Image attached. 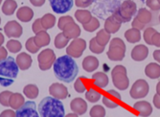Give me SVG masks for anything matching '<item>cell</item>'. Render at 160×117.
<instances>
[{
    "mask_svg": "<svg viewBox=\"0 0 160 117\" xmlns=\"http://www.w3.org/2000/svg\"><path fill=\"white\" fill-rule=\"evenodd\" d=\"M53 70L58 80L68 84L73 82L79 73L78 64L74 58L68 55L58 58L53 64Z\"/></svg>",
    "mask_w": 160,
    "mask_h": 117,
    "instance_id": "1",
    "label": "cell"
},
{
    "mask_svg": "<svg viewBox=\"0 0 160 117\" xmlns=\"http://www.w3.org/2000/svg\"><path fill=\"white\" fill-rule=\"evenodd\" d=\"M38 113L40 117H64L65 111L62 100L52 96L45 97L38 104Z\"/></svg>",
    "mask_w": 160,
    "mask_h": 117,
    "instance_id": "2",
    "label": "cell"
},
{
    "mask_svg": "<svg viewBox=\"0 0 160 117\" xmlns=\"http://www.w3.org/2000/svg\"><path fill=\"white\" fill-rule=\"evenodd\" d=\"M18 66L12 57L0 61V85L4 87L13 84L18 74Z\"/></svg>",
    "mask_w": 160,
    "mask_h": 117,
    "instance_id": "3",
    "label": "cell"
},
{
    "mask_svg": "<svg viewBox=\"0 0 160 117\" xmlns=\"http://www.w3.org/2000/svg\"><path fill=\"white\" fill-rule=\"evenodd\" d=\"M137 13L136 4L132 0H125V1L113 12V16L121 23H127L132 20Z\"/></svg>",
    "mask_w": 160,
    "mask_h": 117,
    "instance_id": "4",
    "label": "cell"
},
{
    "mask_svg": "<svg viewBox=\"0 0 160 117\" xmlns=\"http://www.w3.org/2000/svg\"><path fill=\"white\" fill-rule=\"evenodd\" d=\"M108 58L113 62L123 61L126 55V44L120 38H114L109 43V48L107 53Z\"/></svg>",
    "mask_w": 160,
    "mask_h": 117,
    "instance_id": "5",
    "label": "cell"
},
{
    "mask_svg": "<svg viewBox=\"0 0 160 117\" xmlns=\"http://www.w3.org/2000/svg\"><path fill=\"white\" fill-rule=\"evenodd\" d=\"M111 78L114 86L119 90H126L129 85L127 75V68L124 65H116L111 71Z\"/></svg>",
    "mask_w": 160,
    "mask_h": 117,
    "instance_id": "6",
    "label": "cell"
},
{
    "mask_svg": "<svg viewBox=\"0 0 160 117\" xmlns=\"http://www.w3.org/2000/svg\"><path fill=\"white\" fill-rule=\"evenodd\" d=\"M56 60H57L56 54L52 49L48 48L42 50L38 56V63L39 69L42 71L49 70L53 66Z\"/></svg>",
    "mask_w": 160,
    "mask_h": 117,
    "instance_id": "7",
    "label": "cell"
},
{
    "mask_svg": "<svg viewBox=\"0 0 160 117\" xmlns=\"http://www.w3.org/2000/svg\"><path fill=\"white\" fill-rule=\"evenodd\" d=\"M86 49V42L83 38H75L72 40L66 47V55L73 58H78L82 57Z\"/></svg>",
    "mask_w": 160,
    "mask_h": 117,
    "instance_id": "8",
    "label": "cell"
},
{
    "mask_svg": "<svg viewBox=\"0 0 160 117\" xmlns=\"http://www.w3.org/2000/svg\"><path fill=\"white\" fill-rule=\"evenodd\" d=\"M150 90V85L147 81L143 79H139L134 82L132 89H130L129 94L132 99H142L145 98Z\"/></svg>",
    "mask_w": 160,
    "mask_h": 117,
    "instance_id": "9",
    "label": "cell"
},
{
    "mask_svg": "<svg viewBox=\"0 0 160 117\" xmlns=\"http://www.w3.org/2000/svg\"><path fill=\"white\" fill-rule=\"evenodd\" d=\"M16 117H40L34 101L25 102V104L16 111Z\"/></svg>",
    "mask_w": 160,
    "mask_h": 117,
    "instance_id": "10",
    "label": "cell"
},
{
    "mask_svg": "<svg viewBox=\"0 0 160 117\" xmlns=\"http://www.w3.org/2000/svg\"><path fill=\"white\" fill-rule=\"evenodd\" d=\"M103 104L108 109H115L119 107V102L121 101V95L118 91L109 89L107 91L106 95L102 97Z\"/></svg>",
    "mask_w": 160,
    "mask_h": 117,
    "instance_id": "11",
    "label": "cell"
},
{
    "mask_svg": "<svg viewBox=\"0 0 160 117\" xmlns=\"http://www.w3.org/2000/svg\"><path fill=\"white\" fill-rule=\"evenodd\" d=\"M51 8L56 13H65L74 5L73 0H49Z\"/></svg>",
    "mask_w": 160,
    "mask_h": 117,
    "instance_id": "12",
    "label": "cell"
},
{
    "mask_svg": "<svg viewBox=\"0 0 160 117\" xmlns=\"http://www.w3.org/2000/svg\"><path fill=\"white\" fill-rule=\"evenodd\" d=\"M4 32L6 36L10 38H18L22 36L23 28L18 21L11 20V21H8L6 25L4 26Z\"/></svg>",
    "mask_w": 160,
    "mask_h": 117,
    "instance_id": "13",
    "label": "cell"
},
{
    "mask_svg": "<svg viewBox=\"0 0 160 117\" xmlns=\"http://www.w3.org/2000/svg\"><path fill=\"white\" fill-rule=\"evenodd\" d=\"M49 93L52 97L59 100H63L68 97V89L67 87L60 83H54L49 87Z\"/></svg>",
    "mask_w": 160,
    "mask_h": 117,
    "instance_id": "14",
    "label": "cell"
},
{
    "mask_svg": "<svg viewBox=\"0 0 160 117\" xmlns=\"http://www.w3.org/2000/svg\"><path fill=\"white\" fill-rule=\"evenodd\" d=\"M132 109L139 113L141 117H149L152 113V107L147 101H138L133 104Z\"/></svg>",
    "mask_w": 160,
    "mask_h": 117,
    "instance_id": "15",
    "label": "cell"
},
{
    "mask_svg": "<svg viewBox=\"0 0 160 117\" xmlns=\"http://www.w3.org/2000/svg\"><path fill=\"white\" fill-rule=\"evenodd\" d=\"M62 34L69 39H75L81 36V28L75 21L71 22L64 27Z\"/></svg>",
    "mask_w": 160,
    "mask_h": 117,
    "instance_id": "16",
    "label": "cell"
},
{
    "mask_svg": "<svg viewBox=\"0 0 160 117\" xmlns=\"http://www.w3.org/2000/svg\"><path fill=\"white\" fill-rule=\"evenodd\" d=\"M149 55V49L146 45L138 44L132 51V58L135 62H142L146 60Z\"/></svg>",
    "mask_w": 160,
    "mask_h": 117,
    "instance_id": "17",
    "label": "cell"
},
{
    "mask_svg": "<svg viewBox=\"0 0 160 117\" xmlns=\"http://www.w3.org/2000/svg\"><path fill=\"white\" fill-rule=\"evenodd\" d=\"M71 110L78 115H83L87 110V103L82 98H75L70 103Z\"/></svg>",
    "mask_w": 160,
    "mask_h": 117,
    "instance_id": "18",
    "label": "cell"
},
{
    "mask_svg": "<svg viewBox=\"0 0 160 117\" xmlns=\"http://www.w3.org/2000/svg\"><path fill=\"white\" fill-rule=\"evenodd\" d=\"M16 62L19 69L21 70H27L31 67L32 63H33V58L32 57L26 52H22L18 55L16 58Z\"/></svg>",
    "mask_w": 160,
    "mask_h": 117,
    "instance_id": "19",
    "label": "cell"
},
{
    "mask_svg": "<svg viewBox=\"0 0 160 117\" xmlns=\"http://www.w3.org/2000/svg\"><path fill=\"white\" fill-rule=\"evenodd\" d=\"M121 25L122 23L119 22L117 19L115 18V17L113 16H110L107 18V20L105 21V24H104V29L108 33V34H115L117 33L120 28H121Z\"/></svg>",
    "mask_w": 160,
    "mask_h": 117,
    "instance_id": "20",
    "label": "cell"
},
{
    "mask_svg": "<svg viewBox=\"0 0 160 117\" xmlns=\"http://www.w3.org/2000/svg\"><path fill=\"white\" fill-rule=\"evenodd\" d=\"M82 64L86 72H93L99 67V60L94 56H87L83 58Z\"/></svg>",
    "mask_w": 160,
    "mask_h": 117,
    "instance_id": "21",
    "label": "cell"
},
{
    "mask_svg": "<svg viewBox=\"0 0 160 117\" xmlns=\"http://www.w3.org/2000/svg\"><path fill=\"white\" fill-rule=\"evenodd\" d=\"M17 18L22 22H29L34 18V12L30 7L23 6L18 10Z\"/></svg>",
    "mask_w": 160,
    "mask_h": 117,
    "instance_id": "22",
    "label": "cell"
},
{
    "mask_svg": "<svg viewBox=\"0 0 160 117\" xmlns=\"http://www.w3.org/2000/svg\"><path fill=\"white\" fill-rule=\"evenodd\" d=\"M92 80L93 84L95 86L100 87V89H105L107 85L108 84V77L106 73L104 72H96L92 75Z\"/></svg>",
    "mask_w": 160,
    "mask_h": 117,
    "instance_id": "23",
    "label": "cell"
},
{
    "mask_svg": "<svg viewBox=\"0 0 160 117\" xmlns=\"http://www.w3.org/2000/svg\"><path fill=\"white\" fill-rule=\"evenodd\" d=\"M34 39H35V43L38 48H42V47L47 46L51 41L50 36L45 30L36 34V36L34 37Z\"/></svg>",
    "mask_w": 160,
    "mask_h": 117,
    "instance_id": "24",
    "label": "cell"
},
{
    "mask_svg": "<svg viewBox=\"0 0 160 117\" xmlns=\"http://www.w3.org/2000/svg\"><path fill=\"white\" fill-rule=\"evenodd\" d=\"M145 74L150 79L160 78V64L157 63H151L145 67Z\"/></svg>",
    "mask_w": 160,
    "mask_h": 117,
    "instance_id": "25",
    "label": "cell"
},
{
    "mask_svg": "<svg viewBox=\"0 0 160 117\" xmlns=\"http://www.w3.org/2000/svg\"><path fill=\"white\" fill-rule=\"evenodd\" d=\"M141 23L145 24V25H148L149 23L152 22V13L147 10V9H145V8H141L138 10L137 12V14H136V17H135Z\"/></svg>",
    "mask_w": 160,
    "mask_h": 117,
    "instance_id": "26",
    "label": "cell"
},
{
    "mask_svg": "<svg viewBox=\"0 0 160 117\" xmlns=\"http://www.w3.org/2000/svg\"><path fill=\"white\" fill-rule=\"evenodd\" d=\"M25 104V99L20 93H12L10 98V107L12 109L18 110Z\"/></svg>",
    "mask_w": 160,
    "mask_h": 117,
    "instance_id": "27",
    "label": "cell"
},
{
    "mask_svg": "<svg viewBox=\"0 0 160 117\" xmlns=\"http://www.w3.org/2000/svg\"><path fill=\"white\" fill-rule=\"evenodd\" d=\"M75 18H76V20H78L81 24L83 25V24L88 23L91 20L92 16L89 11L80 9L75 12Z\"/></svg>",
    "mask_w": 160,
    "mask_h": 117,
    "instance_id": "28",
    "label": "cell"
},
{
    "mask_svg": "<svg viewBox=\"0 0 160 117\" xmlns=\"http://www.w3.org/2000/svg\"><path fill=\"white\" fill-rule=\"evenodd\" d=\"M125 38L129 43H137L141 39V32L138 29H128L125 33Z\"/></svg>",
    "mask_w": 160,
    "mask_h": 117,
    "instance_id": "29",
    "label": "cell"
},
{
    "mask_svg": "<svg viewBox=\"0 0 160 117\" xmlns=\"http://www.w3.org/2000/svg\"><path fill=\"white\" fill-rule=\"evenodd\" d=\"M23 93L29 99H36L38 96L39 90H38V87L36 84H27L26 86H24Z\"/></svg>",
    "mask_w": 160,
    "mask_h": 117,
    "instance_id": "30",
    "label": "cell"
},
{
    "mask_svg": "<svg viewBox=\"0 0 160 117\" xmlns=\"http://www.w3.org/2000/svg\"><path fill=\"white\" fill-rule=\"evenodd\" d=\"M18 9V3L14 0H6L2 5V12L6 16H12Z\"/></svg>",
    "mask_w": 160,
    "mask_h": 117,
    "instance_id": "31",
    "label": "cell"
},
{
    "mask_svg": "<svg viewBox=\"0 0 160 117\" xmlns=\"http://www.w3.org/2000/svg\"><path fill=\"white\" fill-rule=\"evenodd\" d=\"M41 24L44 28V30H49L53 28L56 24V17L53 16L52 13H46L41 18Z\"/></svg>",
    "mask_w": 160,
    "mask_h": 117,
    "instance_id": "32",
    "label": "cell"
},
{
    "mask_svg": "<svg viewBox=\"0 0 160 117\" xmlns=\"http://www.w3.org/2000/svg\"><path fill=\"white\" fill-rule=\"evenodd\" d=\"M97 42L99 43L100 45L105 46L108 44L110 40V34H108L105 29H102V30H99V32L97 33L96 37H95Z\"/></svg>",
    "mask_w": 160,
    "mask_h": 117,
    "instance_id": "33",
    "label": "cell"
},
{
    "mask_svg": "<svg viewBox=\"0 0 160 117\" xmlns=\"http://www.w3.org/2000/svg\"><path fill=\"white\" fill-rule=\"evenodd\" d=\"M102 97L103 96H102L101 92L92 89V87H90V89L85 91V99L90 102V103H97Z\"/></svg>",
    "mask_w": 160,
    "mask_h": 117,
    "instance_id": "34",
    "label": "cell"
},
{
    "mask_svg": "<svg viewBox=\"0 0 160 117\" xmlns=\"http://www.w3.org/2000/svg\"><path fill=\"white\" fill-rule=\"evenodd\" d=\"M70 39L67 38L62 33H60L58 34L55 38V47L58 48V49H62L64 47H67L68 46V43H69Z\"/></svg>",
    "mask_w": 160,
    "mask_h": 117,
    "instance_id": "35",
    "label": "cell"
},
{
    "mask_svg": "<svg viewBox=\"0 0 160 117\" xmlns=\"http://www.w3.org/2000/svg\"><path fill=\"white\" fill-rule=\"evenodd\" d=\"M6 48L8 51L12 52V53H18L19 51H21L22 45H21V43L17 39H10L6 43Z\"/></svg>",
    "mask_w": 160,
    "mask_h": 117,
    "instance_id": "36",
    "label": "cell"
},
{
    "mask_svg": "<svg viewBox=\"0 0 160 117\" xmlns=\"http://www.w3.org/2000/svg\"><path fill=\"white\" fill-rule=\"evenodd\" d=\"M83 27V30H85L86 32H95L96 30H98V29L100 28V21L96 18H91V20L86 23V24H83L82 25Z\"/></svg>",
    "mask_w": 160,
    "mask_h": 117,
    "instance_id": "37",
    "label": "cell"
},
{
    "mask_svg": "<svg viewBox=\"0 0 160 117\" xmlns=\"http://www.w3.org/2000/svg\"><path fill=\"white\" fill-rule=\"evenodd\" d=\"M90 117H105L106 116V109L103 106L95 105L91 108L89 111Z\"/></svg>",
    "mask_w": 160,
    "mask_h": 117,
    "instance_id": "38",
    "label": "cell"
},
{
    "mask_svg": "<svg viewBox=\"0 0 160 117\" xmlns=\"http://www.w3.org/2000/svg\"><path fill=\"white\" fill-rule=\"evenodd\" d=\"M89 49L94 54H102V53L105 51V46L100 45L99 43L97 42L96 38H93L89 41Z\"/></svg>",
    "mask_w": 160,
    "mask_h": 117,
    "instance_id": "39",
    "label": "cell"
},
{
    "mask_svg": "<svg viewBox=\"0 0 160 117\" xmlns=\"http://www.w3.org/2000/svg\"><path fill=\"white\" fill-rule=\"evenodd\" d=\"M157 31L155 30L154 28L152 27H147L145 29L144 31V34H143V38H144V40L145 42L147 43L149 45H152V36L156 33Z\"/></svg>",
    "mask_w": 160,
    "mask_h": 117,
    "instance_id": "40",
    "label": "cell"
},
{
    "mask_svg": "<svg viewBox=\"0 0 160 117\" xmlns=\"http://www.w3.org/2000/svg\"><path fill=\"white\" fill-rule=\"evenodd\" d=\"M83 79H84L83 77H79V78L76 79V81L74 83V89L78 93H83V92H85L87 90L85 83L82 82Z\"/></svg>",
    "mask_w": 160,
    "mask_h": 117,
    "instance_id": "41",
    "label": "cell"
},
{
    "mask_svg": "<svg viewBox=\"0 0 160 117\" xmlns=\"http://www.w3.org/2000/svg\"><path fill=\"white\" fill-rule=\"evenodd\" d=\"M12 95V91L5 90L0 93V104L3 107H10V98Z\"/></svg>",
    "mask_w": 160,
    "mask_h": 117,
    "instance_id": "42",
    "label": "cell"
},
{
    "mask_svg": "<svg viewBox=\"0 0 160 117\" xmlns=\"http://www.w3.org/2000/svg\"><path fill=\"white\" fill-rule=\"evenodd\" d=\"M25 47L27 49V51H29L32 54H36L39 51L40 48H38L37 46V44L35 43V39H34V37L33 38H28L27 41H26V44H25Z\"/></svg>",
    "mask_w": 160,
    "mask_h": 117,
    "instance_id": "43",
    "label": "cell"
},
{
    "mask_svg": "<svg viewBox=\"0 0 160 117\" xmlns=\"http://www.w3.org/2000/svg\"><path fill=\"white\" fill-rule=\"evenodd\" d=\"M71 22H74V19H73V18H72V17H70V16L62 17V18H60L59 22H58V28H59L60 30L62 31L63 29H64V27H65L67 24L71 23Z\"/></svg>",
    "mask_w": 160,
    "mask_h": 117,
    "instance_id": "44",
    "label": "cell"
},
{
    "mask_svg": "<svg viewBox=\"0 0 160 117\" xmlns=\"http://www.w3.org/2000/svg\"><path fill=\"white\" fill-rule=\"evenodd\" d=\"M32 30L35 34H38L41 31H44V28H43V26L41 24V18H38L37 20L34 21V23L32 25Z\"/></svg>",
    "mask_w": 160,
    "mask_h": 117,
    "instance_id": "45",
    "label": "cell"
},
{
    "mask_svg": "<svg viewBox=\"0 0 160 117\" xmlns=\"http://www.w3.org/2000/svg\"><path fill=\"white\" fill-rule=\"evenodd\" d=\"M93 1L94 0H75V5L78 8L84 9V8L89 7L93 3Z\"/></svg>",
    "mask_w": 160,
    "mask_h": 117,
    "instance_id": "46",
    "label": "cell"
},
{
    "mask_svg": "<svg viewBox=\"0 0 160 117\" xmlns=\"http://www.w3.org/2000/svg\"><path fill=\"white\" fill-rule=\"evenodd\" d=\"M146 5L152 11H159L160 10V3L158 0H146Z\"/></svg>",
    "mask_w": 160,
    "mask_h": 117,
    "instance_id": "47",
    "label": "cell"
},
{
    "mask_svg": "<svg viewBox=\"0 0 160 117\" xmlns=\"http://www.w3.org/2000/svg\"><path fill=\"white\" fill-rule=\"evenodd\" d=\"M132 28H134V29H138V30H145V28H146V26L147 25H145V24H143V23H141L136 18H134V19L132 20Z\"/></svg>",
    "mask_w": 160,
    "mask_h": 117,
    "instance_id": "48",
    "label": "cell"
},
{
    "mask_svg": "<svg viewBox=\"0 0 160 117\" xmlns=\"http://www.w3.org/2000/svg\"><path fill=\"white\" fill-rule=\"evenodd\" d=\"M152 45H154L156 47H160V33L156 32L152 38Z\"/></svg>",
    "mask_w": 160,
    "mask_h": 117,
    "instance_id": "49",
    "label": "cell"
},
{
    "mask_svg": "<svg viewBox=\"0 0 160 117\" xmlns=\"http://www.w3.org/2000/svg\"><path fill=\"white\" fill-rule=\"evenodd\" d=\"M0 117H16V112L12 109H5L0 113Z\"/></svg>",
    "mask_w": 160,
    "mask_h": 117,
    "instance_id": "50",
    "label": "cell"
},
{
    "mask_svg": "<svg viewBox=\"0 0 160 117\" xmlns=\"http://www.w3.org/2000/svg\"><path fill=\"white\" fill-rule=\"evenodd\" d=\"M8 58V51H7V48L1 46L0 47V61H3L5 58Z\"/></svg>",
    "mask_w": 160,
    "mask_h": 117,
    "instance_id": "51",
    "label": "cell"
},
{
    "mask_svg": "<svg viewBox=\"0 0 160 117\" xmlns=\"http://www.w3.org/2000/svg\"><path fill=\"white\" fill-rule=\"evenodd\" d=\"M29 1L35 7H41L42 5H44L46 0H29Z\"/></svg>",
    "mask_w": 160,
    "mask_h": 117,
    "instance_id": "52",
    "label": "cell"
},
{
    "mask_svg": "<svg viewBox=\"0 0 160 117\" xmlns=\"http://www.w3.org/2000/svg\"><path fill=\"white\" fill-rule=\"evenodd\" d=\"M153 105L156 109H160V95H158L157 93L153 96Z\"/></svg>",
    "mask_w": 160,
    "mask_h": 117,
    "instance_id": "53",
    "label": "cell"
},
{
    "mask_svg": "<svg viewBox=\"0 0 160 117\" xmlns=\"http://www.w3.org/2000/svg\"><path fill=\"white\" fill-rule=\"evenodd\" d=\"M152 56H153V58H154V60H155L158 64H160V49H159V50H155V51L153 52Z\"/></svg>",
    "mask_w": 160,
    "mask_h": 117,
    "instance_id": "54",
    "label": "cell"
},
{
    "mask_svg": "<svg viewBox=\"0 0 160 117\" xmlns=\"http://www.w3.org/2000/svg\"><path fill=\"white\" fill-rule=\"evenodd\" d=\"M4 41H5V38H4V36L0 33V47L2 46V44L4 43Z\"/></svg>",
    "mask_w": 160,
    "mask_h": 117,
    "instance_id": "55",
    "label": "cell"
},
{
    "mask_svg": "<svg viewBox=\"0 0 160 117\" xmlns=\"http://www.w3.org/2000/svg\"><path fill=\"white\" fill-rule=\"evenodd\" d=\"M64 117H79V115L76 114V113H74V112H72V113H68V114L65 115Z\"/></svg>",
    "mask_w": 160,
    "mask_h": 117,
    "instance_id": "56",
    "label": "cell"
},
{
    "mask_svg": "<svg viewBox=\"0 0 160 117\" xmlns=\"http://www.w3.org/2000/svg\"><path fill=\"white\" fill-rule=\"evenodd\" d=\"M156 93L158 94V95H160V81L157 83V84H156Z\"/></svg>",
    "mask_w": 160,
    "mask_h": 117,
    "instance_id": "57",
    "label": "cell"
},
{
    "mask_svg": "<svg viewBox=\"0 0 160 117\" xmlns=\"http://www.w3.org/2000/svg\"><path fill=\"white\" fill-rule=\"evenodd\" d=\"M1 3H2V0H0V5H1Z\"/></svg>",
    "mask_w": 160,
    "mask_h": 117,
    "instance_id": "58",
    "label": "cell"
},
{
    "mask_svg": "<svg viewBox=\"0 0 160 117\" xmlns=\"http://www.w3.org/2000/svg\"><path fill=\"white\" fill-rule=\"evenodd\" d=\"M158 19H159V22H160V14H159V18H158Z\"/></svg>",
    "mask_w": 160,
    "mask_h": 117,
    "instance_id": "59",
    "label": "cell"
},
{
    "mask_svg": "<svg viewBox=\"0 0 160 117\" xmlns=\"http://www.w3.org/2000/svg\"><path fill=\"white\" fill-rule=\"evenodd\" d=\"M0 24H1V18H0Z\"/></svg>",
    "mask_w": 160,
    "mask_h": 117,
    "instance_id": "60",
    "label": "cell"
},
{
    "mask_svg": "<svg viewBox=\"0 0 160 117\" xmlns=\"http://www.w3.org/2000/svg\"><path fill=\"white\" fill-rule=\"evenodd\" d=\"M158 2H159V3H160V0H158Z\"/></svg>",
    "mask_w": 160,
    "mask_h": 117,
    "instance_id": "61",
    "label": "cell"
}]
</instances>
